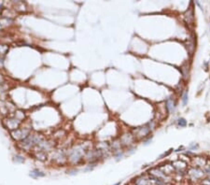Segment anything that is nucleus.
<instances>
[{
    "label": "nucleus",
    "instance_id": "obj_1",
    "mask_svg": "<svg viewBox=\"0 0 210 185\" xmlns=\"http://www.w3.org/2000/svg\"><path fill=\"white\" fill-rule=\"evenodd\" d=\"M22 118H19V117H11V118H9V119H7V120H5L8 123V124H7V127H8V129L9 130H17L18 129V127L20 126V124H21V123H22Z\"/></svg>",
    "mask_w": 210,
    "mask_h": 185
},
{
    "label": "nucleus",
    "instance_id": "obj_2",
    "mask_svg": "<svg viewBox=\"0 0 210 185\" xmlns=\"http://www.w3.org/2000/svg\"><path fill=\"white\" fill-rule=\"evenodd\" d=\"M29 130H21L17 129L16 131L12 132V136L16 139H25L28 136Z\"/></svg>",
    "mask_w": 210,
    "mask_h": 185
},
{
    "label": "nucleus",
    "instance_id": "obj_3",
    "mask_svg": "<svg viewBox=\"0 0 210 185\" xmlns=\"http://www.w3.org/2000/svg\"><path fill=\"white\" fill-rule=\"evenodd\" d=\"M30 176L32 178H34V179H37V178H41V177L45 176V173H43L42 171L38 169H34L33 171L30 172Z\"/></svg>",
    "mask_w": 210,
    "mask_h": 185
},
{
    "label": "nucleus",
    "instance_id": "obj_6",
    "mask_svg": "<svg viewBox=\"0 0 210 185\" xmlns=\"http://www.w3.org/2000/svg\"><path fill=\"white\" fill-rule=\"evenodd\" d=\"M182 102H183V105H186L188 103V92H186L184 94V96L182 97Z\"/></svg>",
    "mask_w": 210,
    "mask_h": 185
},
{
    "label": "nucleus",
    "instance_id": "obj_7",
    "mask_svg": "<svg viewBox=\"0 0 210 185\" xmlns=\"http://www.w3.org/2000/svg\"><path fill=\"white\" fill-rule=\"evenodd\" d=\"M209 120H210V119H209Z\"/></svg>",
    "mask_w": 210,
    "mask_h": 185
},
{
    "label": "nucleus",
    "instance_id": "obj_5",
    "mask_svg": "<svg viewBox=\"0 0 210 185\" xmlns=\"http://www.w3.org/2000/svg\"><path fill=\"white\" fill-rule=\"evenodd\" d=\"M186 124H187V122H186L185 119H183V118H180L178 120V125H180V126H186Z\"/></svg>",
    "mask_w": 210,
    "mask_h": 185
},
{
    "label": "nucleus",
    "instance_id": "obj_4",
    "mask_svg": "<svg viewBox=\"0 0 210 185\" xmlns=\"http://www.w3.org/2000/svg\"><path fill=\"white\" fill-rule=\"evenodd\" d=\"M166 106H167V108H168V110H169L170 112H172V111L175 109V103H174V101L172 100V99H170V98L167 99Z\"/></svg>",
    "mask_w": 210,
    "mask_h": 185
}]
</instances>
